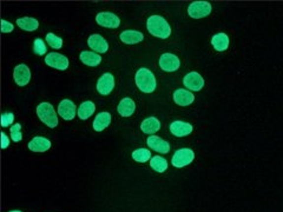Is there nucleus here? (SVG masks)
Returning a JSON list of instances; mask_svg holds the SVG:
<instances>
[{
	"instance_id": "72a5a7b5",
	"label": "nucleus",
	"mask_w": 283,
	"mask_h": 212,
	"mask_svg": "<svg viewBox=\"0 0 283 212\" xmlns=\"http://www.w3.org/2000/svg\"><path fill=\"white\" fill-rule=\"evenodd\" d=\"M10 212H22V211H19V210H14V211H10Z\"/></svg>"
},
{
	"instance_id": "412c9836",
	"label": "nucleus",
	"mask_w": 283,
	"mask_h": 212,
	"mask_svg": "<svg viewBox=\"0 0 283 212\" xmlns=\"http://www.w3.org/2000/svg\"><path fill=\"white\" fill-rule=\"evenodd\" d=\"M110 124H111V115L109 112H100L94 118V131L100 132V131L105 130Z\"/></svg>"
},
{
	"instance_id": "aec40b11",
	"label": "nucleus",
	"mask_w": 283,
	"mask_h": 212,
	"mask_svg": "<svg viewBox=\"0 0 283 212\" xmlns=\"http://www.w3.org/2000/svg\"><path fill=\"white\" fill-rule=\"evenodd\" d=\"M117 110L122 117H131L136 110V104L131 98H124L119 103Z\"/></svg>"
},
{
	"instance_id": "9b49d317",
	"label": "nucleus",
	"mask_w": 283,
	"mask_h": 212,
	"mask_svg": "<svg viewBox=\"0 0 283 212\" xmlns=\"http://www.w3.org/2000/svg\"><path fill=\"white\" fill-rule=\"evenodd\" d=\"M115 88V77L111 73H104L97 83V91L100 94L108 95Z\"/></svg>"
},
{
	"instance_id": "f03ea898",
	"label": "nucleus",
	"mask_w": 283,
	"mask_h": 212,
	"mask_svg": "<svg viewBox=\"0 0 283 212\" xmlns=\"http://www.w3.org/2000/svg\"><path fill=\"white\" fill-rule=\"evenodd\" d=\"M135 80L137 88L141 90L142 92H144V93H153L155 90H156V78H155V74L149 68H139L136 73Z\"/></svg>"
},
{
	"instance_id": "b1692460",
	"label": "nucleus",
	"mask_w": 283,
	"mask_h": 212,
	"mask_svg": "<svg viewBox=\"0 0 283 212\" xmlns=\"http://www.w3.org/2000/svg\"><path fill=\"white\" fill-rule=\"evenodd\" d=\"M94 111H96V105H94V103L90 100L88 101H84V103L80 104V106L78 107V117L80 119H83V121H86V119H89L91 117L92 115H94Z\"/></svg>"
},
{
	"instance_id": "c756f323",
	"label": "nucleus",
	"mask_w": 283,
	"mask_h": 212,
	"mask_svg": "<svg viewBox=\"0 0 283 212\" xmlns=\"http://www.w3.org/2000/svg\"><path fill=\"white\" fill-rule=\"evenodd\" d=\"M33 50H34V53L38 56H44L46 53V45L44 43V40L39 39V38H37V39H34V45H33Z\"/></svg>"
},
{
	"instance_id": "f3484780",
	"label": "nucleus",
	"mask_w": 283,
	"mask_h": 212,
	"mask_svg": "<svg viewBox=\"0 0 283 212\" xmlns=\"http://www.w3.org/2000/svg\"><path fill=\"white\" fill-rule=\"evenodd\" d=\"M29 149L33 152H45L51 148V142L45 137H34L28 144Z\"/></svg>"
},
{
	"instance_id": "423d86ee",
	"label": "nucleus",
	"mask_w": 283,
	"mask_h": 212,
	"mask_svg": "<svg viewBox=\"0 0 283 212\" xmlns=\"http://www.w3.org/2000/svg\"><path fill=\"white\" fill-rule=\"evenodd\" d=\"M159 66L165 72H175L181 66V61L172 53H164L159 58Z\"/></svg>"
},
{
	"instance_id": "9d476101",
	"label": "nucleus",
	"mask_w": 283,
	"mask_h": 212,
	"mask_svg": "<svg viewBox=\"0 0 283 212\" xmlns=\"http://www.w3.org/2000/svg\"><path fill=\"white\" fill-rule=\"evenodd\" d=\"M13 78L14 80H16L17 85H19V86L28 85L30 83V80H31V71H30L28 65L20 64L14 67Z\"/></svg>"
},
{
	"instance_id": "6ab92c4d",
	"label": "nucleus",
	"mask_w": 283,
	"mask_h": 212,
	"mask_svg": "<svg viewBox=\"0 0 283 212\" xmlns=\"http://www.w3.org/2000/svg\"><path fill=\"white\" fill-rule=\"evenodd\" d=\"M159 128H160V121L155 117H149L147 119H144L141 124L142 132L145 134H150V136H154V133L159 131Z\"/></svg>"
},
{
	"instance_id": "a211bd4d",
	"label": "nucleus",
	"mask_w": 283,
	"mask_h": 212,
	"mask_svg": "<svg viewBox=\"0 0 283 212\" xmlns=\"http://www.w3.org/2000/svg\"><path fill=\"white\" fill-rule=\"evenodd\" d=\"M121 40L123 41L124 44H138L144 39V35H143L142 32L135 31V30H126V31H123L119 35Z\"/></svg>"
},
{
	"instance_id": "20e7f679",
	"label": "nucleus",
	"mask_w": 283,
	"mask_h": 212,
	"mask_svg": "<svg viewBox=\"0 0 283 212\" xmlns=\"http://www.w3.org/2000/svg\"><path fill=\"white\" fill-rule=\"evenodd\" d=\"M195 159V152L191 149H180L175 152L174 157L171 159V164L175 168H184L189 165L192 160Z\"/></svg>"
},
{
	"instance_id": "7c9ffc66",
	"label": "nucleus",
	"mask_w": 283,
	"mask_h": 212,
	"mask_svg": "<svg viewBox=\"0 0 283 212\" xmlns=\"http://www.w3.org/2000/svg\"><path fill=\"white\" fill-rule=\"evenodd\" d=\"M14 121V115L11 112H5L1 115V126L2 127H7L13 123Z\"/></svg>"
},
{
	"instance_id": "393cba45",
	"label": "nucleus",
	"mask_w": 283,
	"mask_h": 212,
	"mask_svg": "<svg viewBox=\"0 0 283 212\" xmlns=\"http://www.w3.org/2000/svg\"><path fill=\"white\" fill-rule=\"evenodd\" d=\"M17 25L22 30H24V31L32 32L39 28V22H38L37 19H34V18L25 17L17 19Z\"/></svg>"
},
{
	"instance_id": "1a4fd4ad",
	"label": "nucleus",
	"mask_w": 283,
	"mask_h": 212,
	"mask_svg": "<svg viewBox=\"0 0 283 212\" xmlns=\"http://www.w3.org/2000/svg\"><path fill=\"white\" fill-rule=\"evenodd\" d=\"M184 86L191 91H201L204 86V79L198 72L188 73L183 79Z\"/></svg>"
},
{
	"instance_id": "0eeeda50",
	"label": "nucleus",
	"mask_w": 283,
	"mask_h": 212,
	"mask_svg": "<svg viewBox=\"0 0 283 212\" xmlns=\"http://www.w3.org/2000/svg\"><path fill=\"white\" fill-rule=\"evenodd\" d=\"M96 22L98 25L108 29H117L121 25V19L112 12H100V13H98Z\"/></svg>"
},
{
	"instance_id": "f257e3e1",
	"label": "nucleus",
	"mask_w": 283,
	"mask_h": 212,
	"mask_svg": "<svg viewBox=\"0 0 283 212\" xmlns=\"http://www.w3.org/2000/svg\"><path fill=\"white\" fill-rule=\"evenodd\" d=\"M147 28L149 33L160 39H166L171 34V28L169 23L160 16H151L147 22Z\"/></svg>"
},
{
	"instance_id": "39448f33",
	"label": "nucleus",
	"mask_w": 283,
	"mask_h": 212,
	"mask_svg": "<svg viewBox=\"0 0 283 212\" xmlns=\"http://www.w3.org/2000/svg\"><path fill=\"white\" fill-rule=\"evenodd\" d=\"M211 13V4L208 1H193L188 7V14L193 19H201Z\"/></svg>"
},
{
	"instance_id": "c85d7f7f",
	"label": "nucleus",
	"mask_w": 283,
	"mask_h": 212,
	"mask_svg": "<svg viewBox=\"0 0 283 212\" xmlns=\"http://www.w3.org/2000/svg\"><path fill=\"white\" fill-rule=\"evenodd\" d=\"M11 131V138L13 142H20L23 139V134H22V125L20 124H14L13 126L10 127Z\"/></svg>"
},
{
	"instance_id": "dca6fc26",
	"label": "nucleus",
	"mask_w": 283,
	"mask_h": 212,
	"mask_svg": "<svg viewBox=\"0 0 283 212\" xmlns=\"http://www.w3.org/2000/svg\"><path fill=\"white\" fill-rule=\"evenodd\" d=\"M174 100L177 105L180 106H188L193 103L195 100V95L188 90L178 89L174 92Z\"/></svg>"
},
{
	"instance_id": "bb28decb",
	"label": "nucleus",
	"mask_w": 283,
	"mask_h": 212,
	"mask_svg": "<svg viewBox=\"0 0 283 212\" xmlns=\"http://www.w3.org/2000/svg\"><path fill=\"white\" fill-rule=\"evenodd\" d=\"M151 152L148 149H137L132 152V159H135L138 163H145L151 159Z\"/></svg>"
},
{
	"instance_id": "f8f14e48",
	"label": "nucleus",
	"mask_w": 283,
	"mask_h": 212,
	"mask_svg": "<svg viewBox=\"0 0 283 212\" xmlns=\"http://www.w3.org/2000/svg\"><path fill=\"white\" fill-rule=\"evenodd\" d=\"M169 128H170V132L174 134L175 137H178V138L189 136L193 130L191 124L187 123V121H172V123L170 124Z\"/></svg>"
},
{
	"instance_id": "2eb2a0df",
	"label": "nucleus",
	"mask_w": 283,
	"mask_h": 212,
	"mask_svg": "<svg viewBox=\"0 0 283 212\" xmlns=\"http://www.w3.org/2000/svg\"><path fill=\"white\" fill-rule=\"evenodd\" d=\"M88 45L90 46L91 50H94V52L99 53H105L109 50V44L102 35L99 34H92L90 38L88 39Z\"/></svg>"
},
{
	"instance_id": "a878e982",
	"label": "nucleus",
	"mask_w": 283,
	"mask_h": 212,
	"mask_svg": "<svg viewBox=\"0 0 283 212\" xmlns=\"http://www.w3.org/2000/svg\"><path fill=\"white\" fill-rule=\"evenodd\" d=\"M150 166L151 169L155 170L156 172L163 173L168 169V162H166L165 158L160 156H154L150 159Z\"/></svg>"
},
{
	"instance_id": "6e6552de",
	"label": "nucleus",
	"mask_w": 283,
	"mask_h": 212,
	"mask_svg": "<svg viewBox=\"0 0 283 212\" xmlns=\"http://www.w3.org/2000/svg\"><path fill=\"white\" fill-rule=\"evenodd\" d=\"M45 62L47 66H51L57 70L65 71L68 67V59L61 53L51 52L45 57Z\"/></svg>"
},
{
	"instance_id": "cd10ccee",
	"label": "nucleus",
	"mask_w": 283,
	"mask_h": 212,
	"mask_svg": "<svg viewBox=\"0 0 283 212\" xmlns=\"http://www.w3.org/2000/svg\"><path fill=\"white\" fill-rule=\"evenodd\" d=\"M46 41L52 49H61L63 46V39L61 37H57L55 33H47L46 34Z\"/></svg>"
},
{
	"instance_id": "7ed1b4c3",
	"label": "nucleus",
	"mask_w": 283,
	"mask_h": 212,
	"mask_svg": "<svg viewBox=\"0 0 283 212\" xmlns=\"http://www.w3.org/2000/svg\"><path fill=\"white\" fill-rule=\"evenodd\" d=\"M38 118L47 125V127L55 128L58 125V118H57V112L50 103H40L37 106Z\"/></svg>"
},
{
	"instance_id": "4468645a",
	"label": "nucleus",
	"mask_w": 283,
	"mask_h": 212,
	"mask_svg": "<svg viewBox=\"0 0 283 212\" xmlns=\"http://www.w3.org/2000/svg\"><path fill=\"white\" fill-rule=\"evenodd\" d=\"M147 144L149 148L151 149V150L158 152V153H168L170 151V144L166 140L159 138V137L157 136H150L148 137V140H147Z\"/></svg>"
},
{
	"instance_id": "473e14b6",
	"label": "nucleus",
	"mask_w": 283,
	"mask_h": 212,
	"mask_svg": "<svg viewBox=\"0 0 283 212\" xmlns=\"http://www.w3.org/2000/svg\"><path fill=\"white\" fill-rule=\"evenodd\" d=\"M8 146H10V139H8V137L4 132H1V148L6 149Z\"/></svg>"
},
{
	"instance_id": "2f4dec72",
	"label": "nucleus",
	"mask_w": 283,
	"mask_h": 212,
	"mask_svg": "<svg viewBox=\"0 0 283 212\" xmlns=\"http://www.w3.org/2000/svg\"><path fill=\"white\" fill-rule=\"evenodd\" d=\"M14 26L13 24H11L10 22H7V20L2 19L1 20V32L2 33H10V32L13 31Z\"/></svg>"
},
{
	"instance_id": "5701e85b",
	"label": "nucleus",
	"mask_w": 283,
	"mask_h": 212,
	"mask_svg": "<svg viewBox=\"0 0 283 212\" xmlns=\"http://www.w3.org/2000/svg\"><path fill=\"white\" fill-rule=\"evenodd\" d=\"M80 61L83 64L88 65V66H98L102 62V57L98 53L90 52V51H83L80 53Z\"/></svg>"
},
{
	"instance_id": "4be33fe9",
	"label": "nucleus",
	"mask_w": 283,
	"mask_h": 212,
	"mask_svg": "<svg viewBox=\"0 0 283 212\" xmlns=\"http://www.w3.org/2000/svg\"><path fill=\"white\" fill-rule=\"evenodd\" d=\"M211 45L215 49L217 52H223V51L228 50L229 47V37L226 35V33H217L211 39Z\"/></svg>"
},
{
	"instance_id": "ddd939ff",
	"label": "nucleus",
	"mask_w": 283,
	"mask_h": 212,
	"mask_svg": "<svg viewBox=\"0 0 283 212\" xmlns=\"http://www.w3.org/2000/svg\"><path fill=\"white\" fill-rule=\"evenodd\" d=\"M58 113L64 121H72L76 117V105L70 99L62 100L58 105Z\"/></svg>"
}]
</instances>
